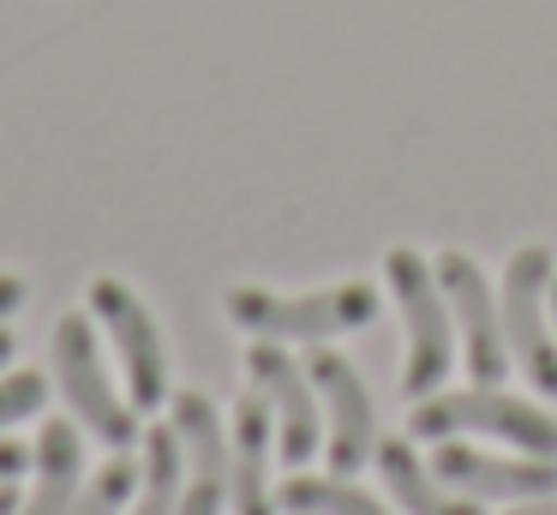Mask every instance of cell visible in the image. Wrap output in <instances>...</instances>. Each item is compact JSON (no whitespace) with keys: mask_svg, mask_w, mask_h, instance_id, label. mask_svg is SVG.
Instances as JSON below:
<instances>
[{"mask_svg":"<svg viewBox=\"0 0 557 515\" xmlns=\"http://www.w3.org/2000/svg\"><path fill=\"white\" fill-rule=\"evenodd\" d=\"M372 455H377V474H384L389 498H396L408 515H480V498H461V491L444 486V479H432L420 467V455L408 450V438H384Z\"/></svg>","mask_w":557,"mask_h":515,"instance_id":"obj_14","label":"cell"},{"mask_svg":"<svg viewBox=\"0 0 557 515\" xmlns=\"http://www.w3.org/2000/svg\"><path fill=\"white\" fill-rule=\"evenodd\" d=\"M30 467V450L25 443H13V438H0V479H13V474H25Z\"/></svg>","mask_w":557,"mask_h":515,"instance_id":"obj_19","label":"cell"},{"mask_svg":"<svg viewBox=\"0 0 557 515\" xmlns=\"http://www.w3.org/2000/svg\"><path fill=\"white\" fill-rule=\"evenodd\" d=\"M181 491H186L181 431H174V426H150L145 431V479H138L133 515H181Z\"/></svg>","mask_w":557,"mask_h":515,"instance_id":"obj_15","label":"cell"},{"mask_svg":"<svg viewBox=\"0 0 557 515\" xmlns=\"http://www.w3.org/2000/svg\"><path fill=\"white\" fill-rule=\"evenodd\" d=\"M504 515H557V498H528L521 510H504Z\"/></svg>","mask_w":557,"mask_h":515,"instance_id":"obj_21","label":"cell"},{"mask_svg":"<svg viewBox=\"0 0 557 515\" xmlns=\"http://www.w3.org/2000/svg\"><path fill=\"white\" fill-rule=\"evenodd\" d=\"M282 510L294 515H389L377 498H366L360 486H348V479H312V474H294L288 486L276 491Z\"/></svg>","mask_w":557,"mask_h":515,"instance_id":"obj_16","label":"cell"},{"mask_svg":"<svg viewBox=\"0 0 557 515\" xmlns=\"http://www.w3.org/2000/svg\"><path fill=\"white\" fill-rule=\"evenodd\" d=\"M85 299H90V311H97V323L114 335V347H121L133 407H145V414L162 407V395H169V347H162V330H157V318H150V306L121 282V275H97Z\"/></svg>","mask_w":557,"mask_h":515,"instance_id":"obj_6","label":"cell"},{"mask_svg":"<svg viewBox=\"0 0 557 515\" xmlns=\"http://www.w3.org/2000/svg\"><path fill=\"white\" fill-rule=\"evenodd\" d=\"M408 431L413 438L485 431V438H504V443H516V450H528V455L557 462V419L545 414V407L521 402V395L485 390V383H473V390H461V395H425V402L413 407Z\"/></svg>","mask_w":557,"mask_h":515,"instance_id":"obj_3","label":"cell"},{"mask_svg":"<svg viewBox=\"0 0 557 515\" xmlns=\"http://www.w3.org/2000/svg\"><path fill=\"white\" fill-rule=\"evenodd\" d=\"M13 347H18V342H13V330H7V323H0V366H7V359H13Z\"/></svg>","mask_w":557,"mask_h":515,"instance_id":"obj_23","label":"cell"},{"mask_svg":"<svg viewBox=\"0 0 557 515\" xmlns=\"http://www.w3.org/2000/svg\"><path fill=\"white\" fill-rule=\"evenodd\" d=\"M18 306H25V282L18 275H0V318H13Z\"/></svg>","mask_w":557,"mask_h":515,"instance_id":"obj_20","label":"cell"},{"mask_svg":"<svg viewBox=\"0 0 557 515\" xmlns=\"http://www.w3.org/2000/svg\"><path fill=\"white\" fill-rule=\"evenodd\" d=\"M552 246H521L504 263V342L521 359L540 395H557V342L545 330V299H552Z\"/></svg>","mask_w":557,"mask_h":515,"instance_id":"obj_5","label":"cell"},{"mask_svg":"<svg viewBox=\"0 0 557 515\" xmlns=\"http://www.w3.org/2000/svg\"><path fill=\"white\" fill-rule=\"evenodd\" d=\"M228 318L264 342H324L342 330H366L377 318L372 282H336L318 294H270V287H228Z\"/></svg>","mask_w":557,"mask_h":515,"instance_id":"obj_1","label":"cell"},{"mask_svg":"<svg viewBox=\"0 0 557 515\" xmlns=\"http://www.w3.org/2000/svg\"><path fill=\"white\" fill-rule=\"evenodd\" d=\"M18 510H25V498H18V491L7 486V479H0V515H18Z\"/></svg>","mask_w":557,"mask_h":515,"instance_id":"obj_22","label":"cell"},{"mask_svg":"<svg viewBox=\"0 0 557 515\" xmlns=\"http://www.w3.org/2000/svg\"><path fill=\"white\" fill-rule=\"evenodd\" d=\"M306 371H312V390L324 395V407H330V467L348 479L354 467L372 462V450H377L372 390H366V378L354 371V359L330 354V347H312Z\"/></svg>","mask_w":557,"mask_h":515,"instance_id":"obj_8","label":"cell"},{"mask_svg":"<svg viewBox=\"0 0 557 515\" xmlns=\"http://www.w3.org/2000/svg\"><path fill=\"white\" fill-rule=\"evenodd\" d=\"M30 467H37V486H30L18 515H73L78 491H85V438H78L73 419H49L37 431Z\"/></svg>","mask_w":557,"mask_h":515,"instance_id":"obj_12","label":"cell"},{"mask_svg":"<svg viewBox=\"0 0 557 515\" xmlns=\"http://www.w3.org/2000/svg\"><path fill=\"white\" fill-rule=\"evenodd\" d=\"M389 287H396L401 323H408V366H401V395L425 402V395L444 383L449 359H456V330H449V299L437 287V270L420 258V252L396 246L384 258Z\"/></svg>","mask_w":557,"mask_h":515,"instance_id":"obj_2","label":"cell"},{"mask_svg":"<svg viewBox=\"0 0 557 515\" xmlns=\"http://www.w3.org/2000/svg\"><path fill=\"white\" fill-rule=\"evenodd\" d=\"M54 378H61V395L78 414V426H90L109 450H133L138 414H133V402L114 395L102 347H97V323H90L85 311H66V318L54 323Z\"/></svg>","mask_w":557,"mask_h":515,"instance_id":"obj_4","label":"cell"},{"mask_svg":"<svg viewBox=\"0 0 557 515\" xmlns=\"http://www.w3.org/2000/svg\"><path fill=\"white\" fill-rule=\"evenodd\" d=\"M432 270H437V287H444V299H449V318H456V330H461V347H468L473 383L497 390L504 371H509V354H504L509 342H504V311H497V299H492V282H485V270L468 252H444Z\"/></svg>","mask_w":557,"mask_h":515,"instance_id":"obj_7","label":"cell"},{"mask_svg":"<svg viewBox=\"0 0 557 515\" xmlns=\"http://www.w3.org/2000/svg\"><path fill=\"white\" fill-rule=\"evenodd\" d=\"M228 462H234V515H276L270 498V402L264 395H240L234 407V438H228Z\"/></svg>","mask_w":557,"mask_h":515,"instance_id":"obj_13","label":"cell"},{"mask_svg":"<svg viewBox=\"0 0 557 515\" xmlns=\"http://www.w3.org/2000/svg\"><path fill=\"white\" fill-rule=\"evenodd\" d=\"M552 318H557V275H552Z\"/></svg>","mask_w":557,"mask_h":515,"instance_id":"obj_24","label":"cell"},{"mask_svg":"<svg viewBox=\"0 0 557 515\" xmlns=\"http://www.w3.org/2000/svg\"><path fill=\"white\" fill-rule=\"evenodd\" d=\"M133 491H138V462L121 450L114 462H102V474L90 479L85 491H78L73 515H121L126 503H133Z\"/></svg>","mask_w":557,"mask_h":515,"instance_id":"obj_17","label":"cell"},{"mask_svg":"<svg viewBox=\"0 0 557 515\" xmlns=\"http://www.w3.org/2000/svg\"><path fill=\"white\" fill-rule=\"evenodd\" d=\"M174 431L186 450V491H181V515H222L234 486V462H228V431L216 419V402L198 390L174 395Z\"/></svg>","mask_w":557,"mask_h":515,"instance_id":"obj_9","label":"cell"},{"mask_svg":"<svg viewBox=\"0 0 557 515\" xmlns=\"http://www.w3.org/2000/svg\"><path fill=\"white\" fill-rule=\"evenodd\" d=\"M437 479L461 498H552L557 491V462L528 455V462H504V455L468 450V443H444L437 450Z\"/></svg>","mask_w":557,"mask_h":515,"instance_id":"obj_11","label":"cell"},{"mask_svg":"<svg viewBox=\"0 0 557 515\" xmlns=\"http://www.w3.org/2000/svg\"><path fill=\"white\" fill-rule=\"evenodd\" d=\"M42 402H49L42 371H7L0 378V426H18V419L42 414Z\"/></svg>","mask_w":557,"mask_h":515,"instance_id":"obj_18","label":"cell"},{"mask_svg":"<svg viewBox=\"0 0 557 515\" xmlns=\"http://www.w3.org/2000/svg\"><path fill=\"white\" fill-rule=\"evenodd\" d=\"M246 371H252L258 395L270 402V414H276V426H282V462H312V450H318L312 371L294 366V359L282 354V342H264V335H258L252 354H246Z\"/></svg>","mask_w":557,"mask_h":515,"instance_id":"obj_10","label":"cell"}]
</instances>
